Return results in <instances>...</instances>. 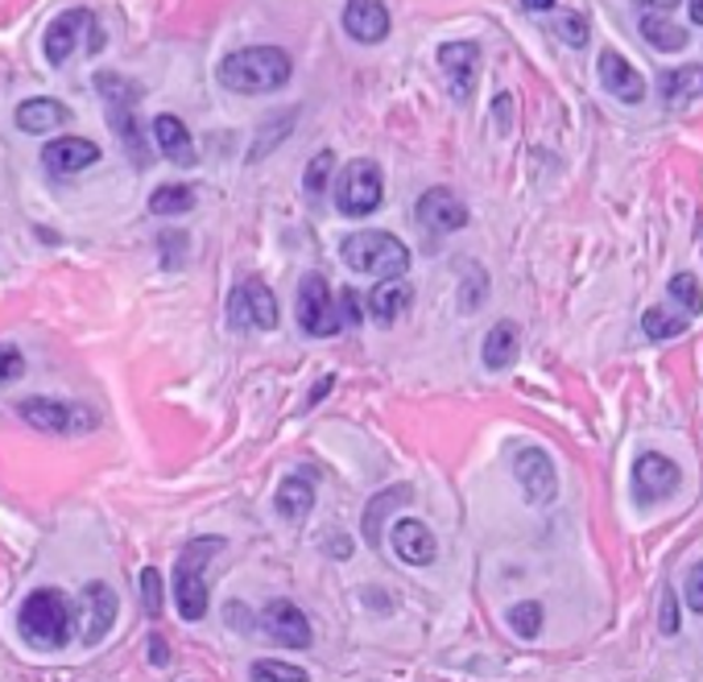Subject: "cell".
Wrapping results in <instances>:
<instances>
[{"label":"cell","instance_id":"6da1fadb","mask_svg":"<svg viewBox=\"0 0 703 682\" xmlns=\"http://www.w3.org/2000/svg\"><path fill=\"white\" fill-rule=\"evenodd\" d=\"M294 63L282 46H244V51L228 54L216 70L223 91H237V96H270L290 84Z\"/></svg>","mask_w":703,"mask_h":682},{"label":"cell","instance_id":"7a4b0ae2","mask_svg":"<svg viewBox=\"0 0 703 682\" xmlns=\"http://www.w3.org/2000/svg\"><path fill=\"white\" fill-rule=\"evenodd\" d=\"M18 629H21V641L30 649L51 653V649H63L70 641L75 613H70V604L63 592L37 587V592H30L25 604L18 608Z\"/></svg>","mask_w":703,"mask_h":682},{"label":"cell","instance_id":"3957f363","mask_svg":"<svg viewBox=\"0 0 703 682\" xmlns=\"http://www.w3.org/2000/svg\"><path fill=\"white\" fill-rule=\"evenodd\" d=\"M340 253L343 265H352L356 273H369V277H381V282L402 277L410 270V249L397 237H389V232H352L343 240Z\"/></svg>","mask_w":703,"mask_h":682},{"label":"cell","instance_id":"277c9868","mask_svg":"<svg viewBox=\"0 0 703 682\" xmlns=\"http://www.w3.org/2000/svg\"><path fill=\"white\" fill-rule=\"evenodd\" d=\"M220 538H199L190 542L183 554H178V566H174V608L183 620H204L207 616V580H204V566L207 559L220 550Z\"/></svg>","mask_w":703,"mask_h":682},{"label":"cell","instance_id":"5b68a950","mask_svg":"<svg viewBox=\"0 0 703 682\" xmlns=\"http://www.w3.org/2000/svg\"><path fill=\"white\" fill-rule=\"evenodd\" d=\"M96 87L108 100V120H112V129L121 136L124 154L133 157L138 166H150V141H145L138 124V91H133V84L121 79V75H96Z\"/></svg>","mask_w":703,"mask_h":682},{"label":"cell","instance_id":"8992f818","mask_svg":"<svg viewBox=\"0 0 703 682\" xmlns=\"http://www.w3.org/2000/svg\"><path fill=\"white\" fill-rule=\"evenodd\" d=\"M331 195H336V211H340V216L361 220V216H369V211L381 207V199H385V178H381V170L373 162L356 157V162H348L340 170Z\"/></svg>","mask_w":703,"mask_h":682},{"label":"cell","instance_id":"52a82bcc","mask_svg":"<svg viewBox=\"0 0 703 682\" xmlns=\"http://www.w3.org/2000/svg\"><path fill=\"white\" fill-rule=\"evenodd\" d=\"M18 414L34 430H46V435H79V430L96 427V414H91V409L67 406V402H58V397H21Z\"/></svg>","mask_w":703,"mask_h":682},{"label":"cell","instance_id":"ba28073f","mask_svg":"<svg viewBox=\"0 0 703 682\" xmlns=\"http://www.w3.org/2000/svg\"><path fill=\"white\" fill-rule=\"evenodd\" d=\"M228 323L241 327V331H274L277 327L274 290L265 282H257V277L241 282L232 290V298H228Z\"/></svg>","mask_w":703,"mask_h":682},{"label":"cell","instance_id":"9c48e42d","mask_svg":"<svg viewBox=\"0 0 703 682\" xmlns=\"http://www.w3.org/2000/svg\"><path fill=\"white\" fill-rule=\"evenodd\" d=\"M340 310H336V294L327 286V277L319 273H310L303 277V286H298V327L307 331V336H336L340 331Z\"/></svg>","mask_w":703,"mask_h":682},{"label":"cell","instance_id":"30bf717a","mask_svg":"<svg viewBox=\"0 0 703 682\" xmlns=\"http://www.w3.org/2000/svg\"><path fill=\"white\" fill-rule=\"evenodd\" d=\"M261 632L286 649H307L310 641H315L310 620L303 616L298 604H290V600H274V604L261 608Z\"/></svg>","mask_w":703,"mask_h":682},{"label":"cell","instance_id":"8fae6325","mask_svg":"<svg viewBox=\"0 0 703 682\" xmlns=\"http://www.w3.org/2000/svg\"><path fill=\"white\" fill-rule=\"evenodd\" d=\"M514 472H517V484H521V493H526L530 505H550V501L559 496V476H554V463H550V455L542 447L517 451Z\"/></svg>","mask_w":703,"mask_h":682},{"label":"cell","instance_id":"7c38bea8","mask_svg":"<svg viewBox=\"0 0 703 682\" xmlns=\"http://www.w3.org/2000/svg\"><path fill=\"white\" fill-rule=\"evenodd\" d=\"M84 34H96V25H91V13H87V9H67V13H58V18L46 25V37H42L46 63H51V67H63L70 54L79 51Z\"/></svg>","mask_w":703,"mask_h":682},{"label":"cell","instance_id":"4fadbf2b","mask_svg":"<svg viewBox=\"0 0 703 682\" xmlns=\"http://www.w3.org/2000/svg\"><path fill=\"white\" fill-rule=\"evenodd\" d=\"M679 484H683V472H679V463L667 460L662 451H646V455H637L634 493L641 496V501H662V496H670Z\"/></svg>","mask_w":703,"mask_h":682},{"label":"cell","instance_id":"5bb4252c","mask_svg":"<svg viewBox=\"0 0 703 682\" xmlns=\"http://www.w3.org/2000/svg\"><path fill=\"white\" fill-rule=\"evenodd\" d=\"M439 67H443L451 96L468 100L476 87V70H481V46L476 42H447V46H439Z\"/></svg>","mask_w":703,"mask_h":682},{"label":"cell","instance_id":"9a60e30c","mask_svg":"<svg viewBox=\"0 0 703 682\" xmlns=\"http://www.w3.org/2000/svg\"><path fill=\"white\" fill-rule=\"evenodd\" d=\"M414 220L422 223L427 232H460L468 223V207H463V199H455V190L430 187L414 207Z\"/></svg>","mask_w":703,"mask_h":682},{"label":"cell","instance_id":"2e32d148","mask_svg":"<svg viewBox=\"0 0 703 682\" xmlns=\"http://www.w3.org/2000/svg\"><path fill=\"white\" fill-rule=\"evenodd\" d=\"M343 34L361 46H377L389 37V9L381 0H348L343 9Z\"/></svg>","mask_w":703,"mask_h":682},{"label":"cell","instance_id":"e0dca14e","mask_svg":"<svg viewBox=\"0 0 703 682\" xmlns=\"http://www.w3.org/2000/svg\"><path fill=\"white\" fill-rule=\"evenodd\" d=\"M389 546H394L397 559L410 566H427V563H435V554H439L435 534H430L418 517H397L394 526H389Z\"/></svg>","mask_w":703,"mask_h":682},{"label":"cell","instance_id":"ac0fdd59","mask_svg":"<svg viewBox=\"0 0 703 682\" xmlns=\"http://www.w3.org/2000/svg\"><path fill=\"white\" fill-rule=\"evenodd\" d=\"M117 625V592L108 583L84 587V646H100L108 629Z\"/></svg>","mask_w":703,"mask_h":682},{"label":"cell","instance_id":"d6986e66","mask_svg":"<svg viewBox=\"0 0 703 682\" xmlns=\"http://www.w3.org/2000/svg\"><path fill=\"white\" fill-rule=\"evenodd\" d=\"M42 162H46L54 174H79L100 162V145L87 141V136H58V141H51V145L42 150Z\"/></svg>","mask_w":703,"mask_h":682},{"label":"cell","instance_id":"ffe728a7","mask_svg":"<svg viewBox=\"0 0 703 682\" xmlns=\"http://www.w3.org/2000/svg\"><path fill=\"white\" fill-rule=\"evenodd\" d=\"M601 84L608 96H617L620 103H641L646 100V79L629 67V58H620L617 51L601 54Z\"/></svg>","mask_w":703,"mask_h":682},{"label":"cell","instance_id":"44dd1931","mask_svg":"<svg viewBox=\"0 0 703 682\" xmlns=\"http://www.w3.org/2000/svg\"><path fill=\"white\" fill-rule=\"evenodd\" d=\"M154 145L162 157H171V166H195V136L174 112H157L154 117Z\"/></svg>","mask_w":703,"mask_h":682},{"label":"cell","instance_id":"7402d4cb","mask_svg":"<svg viewBox=\"0 0 703 682\" xmlns=\"http://www.w3.org/2000/svg\"><path fill=\"white\" fill-rule=\"evenodd\" d=\"M414 302V290L402 282V277H389V282H381L377 290L369 294V315H373V323L389 327L397 323Z\"/></svg>","mask_w":703,"mask_h":682},{"label":"cell","instance_id":"603a6c76","mask_svg":"<svg viewBox=\"0 0 703 682\" xmlns=\"http://www.w3.org/2000/svg\"><path fill=\"white\" fill-rule=\"evenodd\" d=\"M70 120L67 103L51 100V96H37V100L18 103V129L21 133H54Z\"/></svg>","mask_w":703,"mask_h":682},{"label":"cell","instance_id":"cb8c5ba5","mask_svg":"<svg viewBox=\"0 0 703 682\" xmlns=\"http://www.w3.org/2000/svg\"><path fill=\"white\" fill-rule=\"evenodd\" d=\"M517 348H521V331H517L514 319H501L488 336H484V364L488 369H509L517 360Z\"/></svg>","mask_w":703,"mask_h":682},{"label":"cell","instance_id":"d4e9b609","mask_svg":"<svg viewBox=\"0 0 703 682\" xmlns=\"http://www.w3.org/2000/svg\"><path fill=\"white\" fill-rule=\"evenodd\" d=\"M274 509L286 517V521H307V513L315 509V488H310V480L303 476H286L277 484V496H274Z\"/></svg>","mask_w":703,"mask_h":682},{"label":"cell","instance_id":"484cf974","mask_svg":"<svg viewBox=\"0 0 703 682\" xmlns=\"http://www.w3.org/2000/svg\"><path fill=\"white\" fill-rule=\"evenodd\" d=\"M662 100H667V103L703 100V63L667 70V75H662Z\"/></svg>","mask_w":703,"mask_h":682},{"label":"cell","instance_id":"4316f807","mask_svg":"<svg viewBox=\"0 0 703 682\" xmlns=\"http://www.w3.org/2000/svg\"><path fill=\"white\" fill-rule=\"evenodd\" d=\"M641 37L650 42L653 51H662V54L683 51L686 42H691V34H686V30H679L674 21L658 18V13H646V18H641Z\"/></svg>","mask_w":703,"mask_h":682},{"label":"cell","instance_id":"83f0119b","mask_svg":"<svg viewBox=\"0 0 703 682\" xmlns=\"http://www.w3.org/2000/svg\"><path fill=\"white\" fill-rule=\"evenodd\" d=\"M686 310H674V307H650L641 315V331H646V340H674V336H683L686 331Z\"/></svg>","mask_w":703,"mask_h":682},{"label":"cell","instance_id":"f1b7e54d","mask_svg":"<svg viewBox=\"0 0 703 682\" xmlns=\"http://www.w3.org/2000/svg\"><path fill=\"white\" fill-rule=\"evenodd\" d=\"M410 501V488H389V493H381L369 509H364V538L369 546H377L381 538V521H385V513L394 509V505H406Z\"/></svg>","mask_w":703,"mask_h":682},{"label":"cell","instance_id":"f546056e","mask_svg":"<svg viewBox=\"0 0 703 682\" xmlns=\"http://www.w3.org/2000/svg\"><path fill=\"white\" fill-rule=\"evenodd\" d=\"M190 207H195V187H187V183L157 187L154 199H150V211H154V216H183Z\"/></svg>","mask_w":703,"mask_h":682},{"label":"cell","instance_id":"4dcf8cb0","mask_svg":"<svg viewBox=\"0 0 703 682\" xmlns=\"http://www.w3.org/2000/svg\"><path fill=\"white\" fill-rule=\"evenodd\" d=\"M667 294L674 298V307H686V315H703V286L695 273H674L667 282Z\"/></svg>","mask_w":703,"mask_h":682},{"label":"cell","instance_id":"1f68e13d","mask_svg":"<svg viewBox=\"0 0 703 682\" xmlns=\"http://www.w3.org/2000/svg\"><path fill=\"white\" fill-rule=\"evenodd\" d=\"M249 682H310L307 670H298L290 662H274V658H261L249 666Z\"/></svg>","mask_w":703,"mask_h":682},{"label":"cell","instance_id":"d6a6232c","mask_svg":"<svg viewBox=\"0 0 703 682\" xmlns=\"http://www.w3.org/2000/svg\"><path fill=\"white\" fill-rule=\"evenodd\" d=\"M509 629H514L521 641H534L538 629H542V604H538V600L514 604V608H509Z\"/></svg>","mask_w":703,"mask_h":682},{"label":"cell","instance_id":"836d02e7","mask_svg":"<svg viewBox=\"0 0 703 682\" xmlns=\"http://www.w3.org/2000/svg\"><path fill=\"white\" fill-rule=\"evenodd\" d=\"M550 30L559 34V42H567V46H587V21H583V13H554V21H550Z\"/></svg>","mask_w":703,"mask_h":682},{"label":"cell","instance_id":"e575fe53","mask_svg":"<svg viewBox=\"0 0 703 682\" xmlns=\"http://www.w3.org/2000/svg\"><path fill=\"white\" fill-rule=\"evenodd\" d=\"M336 174V154L331 150H323V154H315L310 157V166H307V178H303V187L310 190V195H323L327 190V178Z\"/></svg>","mask_w":703,"mask_h":682},{"label":"cell","instance_id":"d590c367","mask_svg":"<svg viewBox=\"0 0 703 682\" xmlns=\"http://www.w3.org/2000/svg\"><path fill=\"white\" fill-rule=\"evenodd\" d=\"M166 592H162V575H157V566H145L141 571V604H145V613L150 616H162L166 608Z\"/></svg>","mask_w":703,"mask_h":682},{"label":"cell","instance_id":"8d00e7d4","mask_svg":"<svg viewBox=\"0 0 703 682\" xmlns=\"http://www.w3.org/2000/svg\"><path fill=\"white\" fill-rule=\"evenodd\" d=\"M25 373V356L18 343H0V385H13Z\"/></svg>","mask_w":703,"mask_h":682},{"label":"cell","instance_id":"74e56055","mask_svg":"<svg viewBox=\"0 0 703 682\" xmlns=\"http://www.w3.org/2000/svg\"><path fill=\"white\" fill-rule=\"evenodd\" d=\"M686 608L703 616V563H695L686 575Z\"/></svg>","mask_w":703,"mask_h":682},{"label":"cell","instance_id":"f35d334b","mask_svg":"<svg viewBox=\"0 0 703 682\" xmlns=\"http://www.w3.org/2000/svg\"><path fill=\"white\" fill-rule=\"evenodd\" d=\"M662 632H667V637L679 632V600H674V592L662 596Z\"/></svg>","mask_w":703,"mask_h":682},{"label":"cell","instance_id":"ab89813d","mask_svg":"<svg viewBox=\"0 0 703 682\" xmlns=\"http://www.w3.org/2000/svg\"><path fill=\"white\" fill-rule=\"evenodd\" d=\"M150 662H154V666L171 662V653H166V641H162V637H154V641H150Z\"/></svg>","mask_w":703,"mask_h":682},{"label":"cell","instance_id":"60d3db41","mask_svg":"<svg viewBox=\"0 0 703 682\" xmlns=\"http://www.w3.org/2000/svg\"><path fill=\"white\" fill-rule=\"evenodd\" d=\"M331 385H336V376H323V381L315 385V393H310V397H307V409H310V406H319V402H323V397H327V389H331Z\"/></svg>","mask_w":703,"mask_h":682},{"label":"cell","instance_id":"b9f144b4","mask_svg":"<svg viewBox=\"0 0 703 682\" xmlns=\"http://www.w3.org/2000/svg\"><path fill=\"white\" fill-rule=\"evenodd\" d=\"M521 9H530V13H547V9H554V0H521Z\"/></svg>","mask_w":703,"mask_h":682},{"label":"cell","instance_id":"7bdbcfd3","mask_svg":"<svg viewBox=\"0 0 703 682\" xmlns=\"http://www.w3.org/2000/svg\"><path fill=\"white\" fill-rule=\"evenodd\" d=\"M646 9H658V13H667V9H674V4H683V0H641Z\"/></svg>","mask_w":703,"mask_h":682},{"label":"cell","instance_id":"ee69618b","mask_svg":"<svg viewBox=\"0 0 703 682\" xmlns=\"http://www.w3.org/2000/svg\"><path fill=\"white\" fill-rule=\"evenodd\" d=\"M686 9H691V21L703 25V0H686Z\"/></svg>","mask_w":703,"mask_h":682},{"label":"cell","instance_id":"f6af8a7d","mask_svg":"<svg viewBox=\"0 0 703 682\" xmlns=\"http://www.w3.org/2000/svg\"><path fill=\"white\" fill-rule=\"evenodd\" d=\"M497 117L501 124H509V96H497Z\"/></svg>","mask_w":703,"mask_h":682},{"label":"cell","instance_id":"bcb514c9","mask_svg":"<svg viewBox=\"0 0 703 682\" xmlns=\"http://www.w3.org/2000/svg\"><path fill=\"white\" fill-rule=\"evenodd\" d=\"M700 244H703V232H700Z\"/></svg>","mask_w":703,"mask_h":682}]
</instances>
